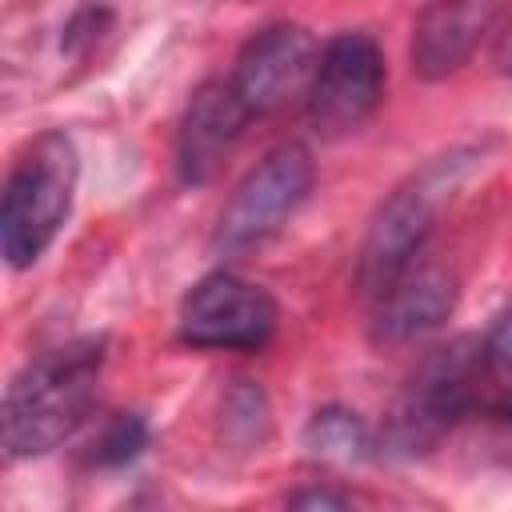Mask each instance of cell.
<instances>
[{
    "label": "cell",
    "mask_w": 512,
    "mask_h": 512,
    "mask_svg": "<svg viewBox=\"0 0 512 512\" xmlns=\"http://www.w3.org/2000/svg\"><path fill=\"white\" fill-rule=\"evenodd\" d=\"M108 340L80 336L28 360L4 392V452L32 460L60 448L92 412Z\"/></svg>",
    "instance_id": "obj_1"
},
{
    "label": "cell",
    "mask_w": 512,
    "mask_h": 512,
    "mask_svg": "<svg viewBox=\"0 0 512 512\" xmlns=\"http://www.w3.org/2000/svg\"><path fill=\"white\" fill-rule=\"evenodd\" d=\"M496 376L488 368L484 356V340L460 336L444 348H436L420 372L408 380V388L396 396L388 420H384V436L380 448L388 456H420L428 448H436L464 416H472L476 408L488 404Z\"/></svg>",
    "instance_id": "obj_2"
},
{
    "label": "cell",
    "mask_w": 512,
    "mask_h": 512,
    "mask_svg": "<svg viewBox=\"0 0 512 512\" xmlns=\"http://www.w3.org/2000/svg\"><path fill=\"white\" fill-rule=\"evenodd\" d=\"M76 176V144L64 132H40L16 156L0 200V248L12 268H28L48 252L72 212Z\"/></svg>",
    "instance_id": "obj_3"
},
{
    "label": "cell",
    "mask_w": 512,
    "mask_h": 512,
    "mask_svg": "<svg viewBox=\"0 0 512 512\" xmlns=\"http://www.w3.org/2000/svg\"><path fill=\"white\" fill-rule=\"evenodd\" d=\"M464 164H468V152L440 156L380 204L376 220L368 224L360 264H356V284L368 300H376L420 256L424 240L432 236V228L440 220L444 200L452 196V188L464 176Z\"/></svg>",
    "instance_id": "obj_4"
},
{
    "label": "cell",
    "mask_w": 512,
    "mask_h": 512,
    "mask_svg": "<svg viewBox=\"0 0 512 512\" xmlns=\"http://www.w3.org/2000/svg\"><path fill=\"white\" fill-rule=\"evenodd\" d=\"M312 180H316V164L304 144L288 140L264 152V160L248 168V176L236 184L232 200L224 204L216 224V248L240 256L272 240L300 212V204L312 192Z\"/></svg>",
    "instance_id": "obj_5"
},
{
    "label": "cell",
    "mask_w": 512,
    "mask_h": 512,
    "mask_svg": "<svg viewBox=\"0 0 512 512\" xmlns=\"http://www.w3.org/2000/svg\"><path fill=\"white\" fill-rule=\"evenodd\" d=\"M384 52L368 32H340L320 48L308 88V120L320 136H348L372 120L384 100Z\"/></svg>",
    "instance_id": "obj_6"
},
{
    "label": "cell",
    "mask_w": 512,
    "mask_h": 512,
    "mask_svg": "<svg viewBox=\"0 0 512 512\" xmlns=\"http://www.w3.org/2000/svg\"><path fill=\"white\" fill-rule=\"evenodd\" d=\"M280 320L276 300L232 272H212L192 284L180 304V340L208 352H256Z\"/></svg>",
    "instance_id": "obj_7"
},
{
    "label": "cell",
    "mask_w": 512,
    "mask_h": 512,
    "mask_svg": "<svg viewBox=\"0 0 512 512\" xmlns=\"http://www.w3.org/2000/svg\"><path fill=\"white\" fill-rule=\"evenodd\" d=\"M320 64V44L304 24H268L260 28L232 64V92L248 116H272L292 100L308 96Z\"/></svg>",
    "instance_id": "obj_8"
},
{
    "label": "cell",
    "mask_w": 512,
    "mask_h": 512,
    "mask_svg": "<svg viewBox=\"0 0 512 512\" xmlns=\"http://www.w3.org/2000/svg\"><path fill=\"white\" fill-rule=\"evenodd\" d=\"M248 108L236 100L228 80H208L192 92L176 132V172L188 184H208L232 156L248 128Z\"/></svg>",
    "instance_id": "obj_9"
},
{
    "label": "cell",
    "mask_w": 512,
    "mask_h": 512,
    "mask_svg": "<svg viewBox=\"0 0 512 512\" xmlns=\"http://www.w3.org/2000/svg\"><path fill=\"white\" fill-rule=\"evenodd\" d=\"M456 276L444 268V264H432V260H412L372 304V332L376 340L384 344H412L428 332H436L452 308H456Z\"/></svg>",
    "instance_id": "obj_10"
},
{
    "label": "cell",
    "mask_w": 512,
    "mask_h": 512,
    "mask_svg": "<svg viewBox=\"0 0 512 512\" xmlns=\"http://www.w3.org/2000/svg\"><path fill=\"white\" fill-rule=\"evenodd\" d=\"M496 20V0H432L412 28V68L424 80L460 72Z\"/></svg>",
    "instance_id": "obj_11"
},
{
    "label": "cell",
    "mask_w": 512,
    "mask_h": 512,
    "mask_svg": "<svg viewBox=\"0 0 512 512\" xmlns=\"http://www.w3.org/2000/svg\"><path fill=\"white\" fill-rule=\"evenodd\" d=\"M304 448L312 460L348 468V464H364L376 452V440L356 412L332 404V408L312 412V420L304 424Z\"/></svg>",
    "instance_id": "obj_12"
},
{
    "label": "cell",
    "mask_w": 512,
    "mask_h": 512,
    "mask_svg": "<svg viewBox=\"0 0 512 512\" xmlns=\"http://www.w3.org/2000/svg\"><path fill=\"white\" fill-rule=\"evenodd\" d=\"M224 432L244 448L268 436V400L252 380H236V388L224 396Z\"/></svg>",
    "instance_id": "obj_13"
},
{
    "label": "cell",
    "mask_w": 512,
    "mask_h": 512,
    "mask_svg": "<svg viewBox=\"0 0 512 512\" xmlns=\"http://www.w3.org/2000/svg\"><path fill=\"white\" fill-rule=\"evenodd\" d=\"M144 444H148V424H144V416H140V412H116V416L100 428V436H96V444H92V460H96L100 468H120V464L136 460V456L144 452Z\"/></svg>",
    "instance_id": "obj_14"
},
{
    "label": "cell",
    "mask_w": 512,
    "mask_h": 512,
    "mask_svg": "<svg viewBox=\"0 0 512 512\" xmlns=\"http://www.w3.org/2000/svg\"><path fill=\"white\" fill-rule=\"evenodd\" d=\"M484 356H488V368L496 376L500 388H512V300L504 304V312L496 316V324L488 328L484 336Z\"/></svg>",
    "instance_id": "obj_15"
},
{
    "label": "cell",
    "mask_w": 512,
    "mask_h": 512,
    "mask_svg": "<svg viewBox=\"0 0 512 512\" xmlns=\"http://www.w3.org/2000/svg\"><path fill=\"white\" fill-rule=\"evenodd\" d=\"M292 508H344L348 496L344 492H328V488H300L288 496Z\"/></svg>",
    "instance_id": "obj_16"
},
{
    "label": "cell",
    "mask_w": 512,
    "mask_h": 512,
    "mask_svg": "<svg viewBox=\"0 0 512 512\" xmlns=\"http://www.w3.org/2000/svg\"><path fill=\"white\" fill-rule=\"evenodd\" d=\"M496 64H500L504 72H512V24H508V32H500V40H496Z\"/></svg>",
    "instance_id": "obj_17"
}]
</instances>
